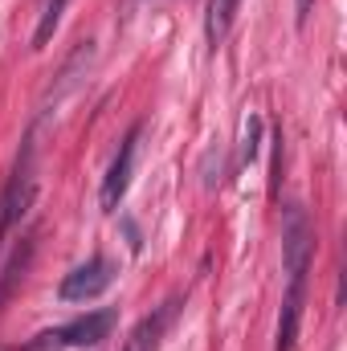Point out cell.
<instances>
[{
	"label": "cell",
	"instance_id": "6da1fadb",
	"mask_svg": "<svg viewBox=\"0 0 347 351\" xmlns=\"http://www.w3.org/2000/svg\"><path fill=\"white\" fill-rule=\"evenodd\" d=\"M37 200V152H33V139H25V152L16 160V168L8 176L4 192H0V237L25 221V213L33 208Z\"/></svg>",
	"mask_w": 347,
	"mask_h": 351
},
{
	"label": "cell",
	"instance_id": "7a4b0ae2",
	"mask_svg": "<svg viewBox=\"0 0 347 351\" xmlns=\"http://www.w3.org/2000/svg\"><path fill=\"white\" fill-rule=\"evenodd\" d=\"M311 254H315V237H311V221L298 204L286 208V225H282V262H286V278H307L311 269Z\"/></svg>",
	"mask_w": 347,
	"mask_h": 351
},
{
	"label": "cell",
	"instance_id": "3957f363",
	"mask_svg": "<svg viewBox=\"0 0 347 351\" xmlns=\"http://www.w3.org/2000/svg\"><path fill=\"white\" fill-rule=\"evenodd\" d=\"M139 139H143V123H135V127L123 135V143H119V156H115L110 172H106V180H102V192H98V200H102V208H106V213H115V208H119V200H123V196H127V188H131L135 156H139Z\"/></svg>",
	"mask_w": 347,
	"mask_h": 351
},
{
	"label": "cell",
	"instance_id": "277c9868",
	"mask_svg": "<svg viewBox=\"0 0 347 351\" xmlns=\"http://www.w3.org/2000/svg\"><path fill=\"white\" fill-rule=\"evenodd\" d=\"M110 282H115V265L106 258H90L62 278L58 294H62V302H86V298H98Z\"/></svg>",
	"mask_w": 347,
	"mask_h": 351
},
{
	"label": "cell",
	"instance_id": "5b68a950",
	"mask_svg": "<svg viewBox=\"0 0 347 351\" xmlns=\"http://www.w3.org/2000/svg\"><path fill=\"white\" fill-rule=\"evenodd\" d=\"M115 319H119V315H115L110 306L90 311V315H82V319H74V323L58 327V343H62V348H98V343L110 335Z\"/></svg>",
	"mask_w": 347,
	"mask_h": 351
},
{
	"label": "cell",
	"instance_id": "8992f818",
	"mask_svg": "<svg viewBox=\"0 0 347 351\" xmlns=\"http://www.w3.org/2000/svg\"><path fill=\"white\" fill-rule=\"evenodd\" d=\"M176 315V302H164L156 315H147V319H139V327L127 335V343H123V351H156L160 348V335H164V327L172 323Z\"/></svg>",
	"mask_w": 347,
	"mask_h": 351
},
{
	"label": "cell",
	"instance_id": "52a82bcc",
	"mask_svg": "<svg viewBox=\"0 0 347 351\" xmlns=\"http://www.w3.org/2000/svg\"><path fill=\"white\" fill-rule=\"evenodd\" d=\"M237 4H241V0H208V21H204V33H208V41H213V45H221V41H225V33H229V25H233Z\"/></svg>",
	"mask_w": 347,
	"mask_h": 351
},
{
	"label": "cell",
	"instance_id": "ba28073f",
	"mask_svg": "<svg viewBox=\"0 0 347 351\" xmlns=\"http://www.w3.org/2000/svg\"><path fill=\"white\" fill-rule=\"evenodd\" d=\"M66 4H70V0H49V4H45L41 25H37V33H33V49H45V45H49V37H53L58 21H62V12H66Z\"/></svg>",
	"mask_w": 347,
	"mask_h": 351
},
{
	"label": "cell",
	"instance_id": "9c48e42d",
	"mask_svg": "<svg viewBox=\"0 0 347 351\" xmlns=\"http://www.w3.org/2000/svg\"><path fill=\"white\" fill-rule=\"evenodd\" d=\"M29 258H33V241H25V250H16V258L8 262V269H4V282H0V306L8 302V294H12V286L25 278V265H29Z\"/></svg>",
	"mask_w": 347,
	"mask_h": 351
},
{
	"label": "cell",
	"instance_id": "30bf717a",
	"mask_svg": "<svg viewBox=\"0 0 347 351\" xmlns=\"http://www.w3.org/2000/svg\"><path fill=\"white\" fill-rule=\"evenodd\" d=\"M258 143H261V119L250 114L246 119V143H241V164H254L258 160Z\"/></svg>",
	"mask_w": 347,
	"mask_h": 351
},
{
	"label": "cell",
	"instance_id": "8fae6325",
	"mask_svg": "<svg viewBox=\"0 0 347 351\" xmlns=\"http://www.w3.org/2000/svg\"><path fill=\"white\" fill-rule=\"evenodd\" d=\"M282 188V131L274 135V164H270V200H278Z\"/></svg>",
	"mask_w": 347,
	"mask_h": 351
},
{
	"label": "cell",
	"instance_id": "7c38bea8",
	"mask_svg": "<svg viewBox=\"0 0 347 351\" xmlns=\"http://www.w3.org/2000/svg\"><path fill=\"white\" fill-rule=\"evenodd\" d=\"M294 8H298V25L307 21V12H311V0H294Z\"/></svg>",
	"mask_w": 347,
	"mask_h": 351
}]
</instances>
